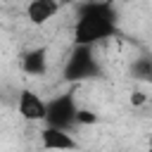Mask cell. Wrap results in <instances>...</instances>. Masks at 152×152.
Listing matches in <instances>:
<instances>
[{
  "mask_svg": "<svg viewBox=\"0 0 152 152\" xmlns=\"http://www.w3.org/2000/svg\"><path fill=\"white\" fill-rule=\"evenodd\" d=\"M76 114H78L76 93H74V90H66V93L55 95L52 100H48L45 126L62 128V131H71V128L76 126Z\"/></svg>",
  "mask_w": 152,
  "mask_h": 152,
  "instance_id": "3957f363",
  "label": "cell"
},
{
  "mask_svg": "<svg viewBox=\"0 0 152 152\" xmlns=\"http://www.w3.org/2000/svg\"><path fill=\"white\" fill-rule=\"evenodd\" d=\"M78 2H104V0H78Z\"/></svg>",
  "mask_w": 152,
  "mask_h": 152,
  "instance_id": "8fae6325",
  "label": "cell"
},
{
  "mask_svg": "<svg viewBox=\"0 0 152 152\" xmlns=\"http://www.w3.org/2000/svg\"><path fill=\"white\" fill-rule=\"evenodd\" d=\"M66 0H28L26 5V19L36 26H45L62 7Z\"/></svg>",
  "mask_w": 152,
  "mask_h": 152,
  "instance_id": "8992f818",
  "label": "cell"
},
{
  "mask_svg": "<svg viewBox=\"0 0 152 152\" xmlns=\"http://www.w3.org/2000/svg\"><path fill=\"white\" fill-rule=\"evenodd\" d=\"M40 147L48 152H74V150H78V140L71 135V131L43 126L40 128Z\"/></svg>",
  "mask_w": 152,
  "mask_h": 152,
  "instance_id": "5b68a950",
  "label": "cell"
},
{
  "mask_svg": "<svg viewBox=\"0 0 152 152\" xmlns=\"http://www.w3.org/2000/svg\"><path fill=\"white\" fill-rule=\"evenodd\" d=\"M116 36H119V12L114 7V0L78 5V14L74 21V45L95 48Z\"/></svg>",
  "mask_w": 152,
  "mask_h": 152,
  "instance_id": "6da1fadb",
  "label": "cell"
},
{
  "mask_svg": "<svg viewBox=\"0 0 152 152\" xmlns=\"http://www.w3.org/2000/svg\"><path fill=\"white\" fill-rule=\"evenodd\" d=\"M147 152H152V142H150V147H147Z\"/></svg>",
  "mask_w": 152,
  "mask_h": 152,
  "instance_id": "7c38bea8",
  "label": "cell"
},
{
  "mask_svg": "<svg viewBox=\"0 0 152 152\" xmlns=\"http://www.w3.org/2000/svg\"><path fill=\"white\" fill-rule=\"evenodd\" d=\"M147 102V97H145V93H140V90H135V93H131V104L133 107H140V104H145Z\"/></svg>",
  "mask_w": 152,
  "mask_h": 152,
  "instance_id": "30bf717a",
  "label": "cell"
},
{
  "mask_svg": "<svg viewBox=\"0 0 152 152\" xmlns=\"http://www.w3.org/2000/svg\"><path fill=\"white\" fill-rule=\"evenodd\" d=\"M45 112H48V100H43L36 90L24 88L17 95V114L28 121V124H45Z\"/></svg>",
  "mask_w": 152,
  "mask_h": 152,
  "instance_id": "277c9868",
  "label": "cell"
},
{
  "mask_svg": "<svg viewBox=\"0 0 152 152\" xmlns=\"http://www.w3.org/2000/svg\"><path fill=\"white\" fill-rule=\"evenodd\" d=\"M62 76L69 83H83V81L100 78L102 76V64L95 55V48L74 45V50L69 52V57L62 66Z\"/></svg>",
  "mask_w": 152,
  "mask_h": 152,
  "instance_id": "7a4b0ae2",
  "label": "cell"
},
{
  "mask_svg": "<svg viewBox=\"0 0 152 152\" xmlns=\"http://www.w3.org/2000/svg\"><path fill=\"white\" fill-rule=\"evenodd\" d=\"M48 66H50V52L43 45L31 48L21 55V71L28 76H43L48 74Z\"/></svg>",
  "mask_w": 152,
  "mask_h": 152,
  "instance_id": "52a82bcc",
  "label": "cell"
},
{
  "mask_svg": "<svg viewBox=\"0 0 152 152\" xmlns=\"http://www.w3.org/2000/svg\"><path fill=\"white\" fill-rule=\"evenodd\" d=\"M131 76L135 81H145V83H152V55H140L133 59L131 64Z\"/></svg>",
  "mask_w": 152,
  "mask_h": 152,
  "instance_id": "ba28073f",
  "label": "cell"
},
{
  "mask_svg": "<svg viewBox=\"0 0 152 152\" xmlns=\"http://www.w3.org/2000/svg\"><path fill=\"white\" fill-rule=\"evenodd\" d=\"M97 124V114L93 109H86V107H78V114H76V126H93Z\"/></svg>",
  "mask_w": 152,
  "mask_h": 152,
  "instance_id": "9c48e42d",
  "label": "cell"
}]
</instances>
